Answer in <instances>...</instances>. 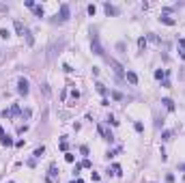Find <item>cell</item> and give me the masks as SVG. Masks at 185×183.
Listing matches in <instances>:
<instances>
[{
	"mask_svg": "<svg viewBox=\"0 0 185 183\" xmlns=\"http://www.w3.org/2000/svg\"><path fill=\"white\" fill-rule=\"evenodd\" d=\"M90 50H92V54H97V56H106L103 45H101V41H99V35H97L95 30H90Z\"/></svg>",
	"mask_w": 185,
	"mask_h": 183,
	"instance_id": "6da1fadb",
	"label": "cell"
},
{
	"mask_svg": "<svg viewBox=\"0 0 185 183\" xmlns=\"http://www.w3.org/2000/svg\"><path fill=\"white\" fill-rule=\"evenodd\" d=\"M65 43H67L65 39H61V41H54L52 45L47 47V60H54V58H56L58 54H61L63 50H65Z\"/></svg>",
	"mask_w": 185,
	"mask_h": 183,
	"instance_id": "7a4b0ae2",
	"label": "cell"
},
{
	"mask_svg": "<svg viewBox=\"0 0 185 183\" xmlns=\"http://www.w3.org/2000/svg\"><path fill=\"white\" fill-rule=\"evenodd\" d=\"M97 131H99V136H101V138H103L106 142H110V145L114 142V136H112V131L108 129L106 125H97Z\"/></svg>",
	"mask_w": 185,
	"mask_h": 183,
	"instance_id": "3957f363",
	"label": "cell"
},
{
	"mask_svg": "<svg viewBox=\"0 0 185 183\" xmlns=\"http://www.w3.org/2000/svg\"><path fill=\"white\" fill-rule=\"evenodd\" d=\"M69 13H71V11H69V4H61V17L56 15L52 22H54V24H56V22H61V24H63V22L69 20Z\"/></svg>",
	"mask_w": 185,
	"mask_h": 183,
	"instance_id": "277c9868",
	"label": "cell"
},
{
	"mask_svg": "<svg viewBox=\"0 0 185 183\" xmlns=\"http://www.w3.org/2000/svg\"><path fill=\"white\" fill-rule=\"evenodd\" d=\"M108 65H110V67L114 69V73H116L118 78H121V75H125V69H123V65L118 63V60H114V58H108Z\"/></svg>",
	"mask_w": 185,
	"mask_h": 183,
	"instance_id": "5b68a950",
	"label": "cell"
},
{
	"mask_svg": "<svg viewBox=\"0 0 185 183\" xmlns=\"http://www.w3.org/2000/svg\"><path fill=\"white\" fill-rule=\"evenodd\" d=\"M28 91H30V84H28V80L19 78V80H17V93H19V95H28Z\"/></svg>",
	"mask_w": 185,
	"mask_h": 183,
	"instance_id": "8992f818",
	"label": "cell"
},
{
	"mask_svg": "<svg viewBox=\"0 0 185 183\" xmlns=\"http://www.w3.org/2000/svg\"><path fill=\"white\" fill-rule=\"evenodd\" d=\"M13 26H15V32H17V35H22V37L28 32V28L24 26V22H19V20H15V22H13Z\"/></svg>",
	"mask_w": 185,
	"mask_h": 183,
	"instance_id": "52a82bcc",
	"label": "cell"
},
{
	"mask_svg": "<svg viewBox=\"0 0 185 183\" xmlns=\"http://www.w3.org/2000/svg\"><path fill=\"white\" fill-rule=\"evenodd\" d=\"M103 11H106L108 15H118V9H116V7H112L110 2H106V4H103Z\"/></svg>",
	"mask_w": 185,
	"mask_h": 183,
	"instance_id": "ba28073f",
	"label": "cell"
},
{
	"mask_svg": "<svg viewBox=\"0 0 185 183\" xmlns=\"http://www.w3.org/2000/svg\"><path fill=\"white\" fill-rule=\"evenodd\" d=\"M125 78H127V82H129V84H138V75H136L134 73V71H127V73H125Z\"/></svg>",
	"mask_w": 185,
	"mask_h": 183,
	"instance_id": "9c48e42d",
	"label": "cell"
},
{
	"mask_svg": "<svg viewBox=\"0 0 185 183\" xmlns=\"http://www.w3.org/2000/svg\"><path fill=\"white\" fill-rule=\"evenodd\" d=\"M159 22H161V24H166V26H175V24H177V22L170 17V15H161V17H159Z\"/></svg>",
	"mask_w": 185,
	"mask_h": 183,
	"instance_id": "30bf717a",
	"label": "cell"
},
{
	"mask_svg": "<svg viewBox=\"0 0 185 183\" xmlns=\"http://www.w3.org/2000/svg\"><path fill=\"white\" fill-rule=\"evenodd\" d=\"M161 103H164V106H166V110H168V112H172V110H175V101H172V99H161Z\"/></svg>",
	"mask_w": 185,
	"mask_h": 183,
	"instance_id": "8fae6325",
	"label": "cell"
},
{
	"mask_svg": "<svg viewBox=\"0 0 185 183\" xmlns=\"http://www.w3.org/2000/svg\"><path fill=\"white\" fill-rule=\"evenodd\" d=\"M41 93L45 97H52V91H50V84H41Z\"/></svg>",
	"mask_w": 185,
	"mask_h": 183,
	"instance_id": "7c38bea8",
	"label": "cell"
},
{
	"mask_svg": "<svg viewBox=\"0 0 185 183\" xmlns=\"http://www.w3.org/2000/svg\"><path fill=\"white\" fill-rule=\"evenodd\" d=\"M0 142H2V145H4V147H11V145H13V140H11V138H9L7 134H4L2 138H0Z\"/></svg>",
	"mask_w": 185,
	"mask_h": 183,
	"instance_id": "4fadbf2b",
	"label": "cell"
},
{
	"mask_svg": "<svg viewBox=\"0 0 185 183\" xmlns=\"http://www.w3.org/2000/svg\"><path fill=\"white\" fill-rule=\"evenodd\" d=\"M9 112H11V116H15V114H22V110H19V106H17V103H13Z\"/></svg>",
	"mask_w": 185,
	"mask_h": 183,
	"instance_id": "5bb4252c",
	"label": "cell"
},
{
	"mask_svg": "<svg viewBox=\"0 0 185 183\" xmlns=\"http://www.w3.org/2000/svg\"><path fill=\"white\" fill-rule=\"evenodd\" d=\"M110 95H112V99H116V101H123V99H125V97H123V93H118V91H112Z\"/></svg>",
	"mask_w": 185,
	"mask_h": 183,
	"instance_id": "9a60e30c",
	"label": "cell"
},
{
	"mask_svg": "<svg viewBox=\"0 0 185 183\" xmlns=\"http://www.w3.org/2000/svg\"><path fill=\"white\" fill-rule=\"evenodd\" d=\"M95 86H97V91H99V93H101V95H108V88H106V86H103V84H101V82H97V84H95Z\"/></svg>",
	"mask_w": 185,
	"mask_h": 183,
	"instance_id": "2e32d148",
	"label": "cell"
},
{
	"mask_svg": "<svg viewBox=\"0 0 185 183\" xmlns=\"http://www.w3.org/2000/svg\"><path fill=\"white\" fill-rule=\"evenodd\" d=\"M146 39H149V41H151V43H161V39H159V37H157V35H153V32H151V35H149V37H146Z\"/></svg>",
	"mask_w": 185,
	"mask_h": 183,
	"instance_id": "e0dca14e",
	"label": "cell"
},
{
	"mask_svg": "<svg viewBox=\"0 0 185 183\" xmlns=\"http://www.w3.org/2000/svg\"><path fill=\"white\" fill-rule=\"evenodd\" d=\"M52 177H58V168H56V164H52L50 166V179Z\"/></svg>",
	"mask_w": 185,
	"mask_h": 183,
	"instance_id": "ac0fdd59",
	"label": "cell"
},
{
	"mask_svg": "<svg viewBox=\"0 0 185 183\" xmlns=\"http://www.w3.org/2000/svg\"><path fill=\"white\" fill-rule=\"evenodd\" d=\"M112 175H116V177H121L123 173H121V166H118V164H114L112 166Z\"/></svg>",
	"mask_w": 185,
	"mask_h": 183,
	"instance_id": "d6986e66",
	"label": "cell"
},
{
	"mask_svg": "<svg viewBox=\"0 0 185 183\" xmlns=\"http://www.w3.org/2000/svg\"><path fill=\"white\" fill-rule=\"evenodd\" d=\"M166 75H168V71H161V69L155 71V78H157V80H161V78H166Z\"/></svg>",
	"mask_w": 185,
	"mask_h": 183,
	"instance_id": "ffe728a7",
	"label": "cell"
},
{
	"mask_svg": "<svg viewBox=\"0 0 185 183\" xmlns=\"http://www.w3.org/2000/svg\"><path fill=\"white\" fill-rule=\"evenodd\" d=\"M161 140H164V142L172 140V131H164V134H161Z\"/></svg>",
	"mask_w": 185,
	"mask_h": 183,
	"instance_id": "44dd1931",
	"label": "cell"
},
{
	"mask_svg": "<svg viewBox=\"0 0 185 183\" xmlns=\"http://www.w3.org/2000/svg\"><path fill=\"white\" fill-rule=\"evenodd\" d=\"M138 47H140V50H146V39H144V37L138 39Z\"/></svg>",
	"mask_w": 185,
	"mask_h": 183,
	"instance_id": "7402d4cb",
	"label": "cell"
},
{
	"mask_svg": "<svg viewBox=\"0 0 185 183\" xmlns=\"http://www.w3.org/2000/svg\"><path fill=\"white\" fill-rule=\"evenodd\" d=\"M32 11H35V15H37V17H43V7H35Z\"/></svg>",
	"mask_w": 185,
	"mask_h": 183,
	"instance_id": "603a6c76",
	"label": "cell"
},
{
	"mask_svg": "<svg viewBox=\"0 0 185 183\" xmlns=\"http://www.w3.org/2000/svg\"><path fill=\"white\" fill-rule=\"evenodd\" d=\"M106 121H108V123H110V125H114V127H116V125H118V121H116V119H114V116H112V114H110V116H108V119H106Z\"/></svg>",
	"mask_w": 185,
	"mask_h": 183,
	"instance_id": "cb8c5ba5",
	"label": "cell"
},
{
	"mask_svg": "<svg viewBox=\"0 0 185 183\" xmlns=\"http://www.w3.org/2000/svg\"><path fill=\"white\" fill-rule=\"evenodd\" d=\"M43 153H45V147H39V149H37V151H35V157H41Z\"/></svg>",
	"mask_w": 185,
	"mask_h": 183,
	"instance_id": "d4e9b609",
	"label": "cell"
},
{
	"mask_svg": "<svg viewBox=\"0 0 185 183\" xmlns=\"http://www.w3.org/2000/svg\"><path fill=\"white\" fill-rule=\"evenodd\" d=\"M0 37H2V39H9V37H11V32H9L7 28H2V30H0Z\"/></svg>",
	"mask_w": 185,
	"mask_h": 183,
	"instance_id": "484cf974",
	"label": "cell"
},
{
	"mask_svg": "<svg viewBox=\"0 0 185 183\" xmlns=\"http://www.w3.org/2000/svg\"><path fill=\"white\" fill-rule=\"evenodd\" d=\"M65 159H67V162H69V164H73V162H75V157H73V155H71V153H65Z\"/></svg>",
	"mask_w": 185,
	"mask_h": 183,
	"instance_id": "4316f807",
	"label": "cell"
},
{
	"mask_svg": "<svg viewBox=\"0 0 185 183\" xmlns=\"http://www.w3.org/2000/svg\"><path fill=\"white\" fill-rule=\"evenodd\" d=\"M26 41H28V45H32V43H35V39H32V35H30V30L26 32Z\"/></svg>",
	"mask_w": 185,
	"mask_h": 183,
	"instance_id": "83f0119b",
	"label": "cell"
},
{
	"mask_svg": "<svg viewBox=\"0 0 185 183\" xmlns=\"http://www.w3.org/2000/svg\"><path fill=\"white\" fill-rule=\"evenodd\" d=\"M24 4H26V7H28V9H35V7H37V4L32 2V0H24Z\"/></svg>",
	"mask_w": 185,
	"mask_h": 183,
	"instance_id": "f1b7e54d",
	"label": "cell"
},
{
	"mask_svg": "<svg viewBox=\"0 0 185 183\" xmlns=\"http://www.w3.org/2000/svg\"><path fill=\"white\" fill-rule=\"evenodd\" d=\"M166 181H168V183H175V175L168 173V175H166Z\"/></svg>",
	"mask_w": 185,
	"mask_h": 183,
	"instance_id": "f546056e",
	"label": "cell"
},
{
	"mask_svg": "<svg viewBox=\"0 0 185 183\" xmlns=\"http://www.w3.org/2000/svg\"><path fill=\"white\" fill-rule=\"evenodd\" d=\"M161 86H164V88H170V80H168V78H164V82H161Z\"/></svg>",
	"mask_w": 185,
	"mask_h": 183,
	"instance_id": "4dcf8cb0",
	"label": "cell"
},
{
	"mask_svg": "<svg viewBox=\"0 0 185 183\" xmlns=\"http://www.w3.org/2000/svg\"><path fill=\"white\" fill-rule=\"evenodd\" d=\"M67 147H69L67 140H61V151H67Z\"/></svg>",
	"mask_w": 185,
	"mask_h": 183,
	"instance_id": "1f68e13d",
	"label": "cell"
},
{
	"mask_svg": "<svg viewBox=\"0 0 185 183\" xmlns=\"http://www.w3.org/2000/svg\"><path fill=\"white\" fill-rule=\"evenodd\" d=\"M90 166H92L90 159H84V162H82V168H90Z\"/></svg>",
	"mask_w": 185,
	"mask_h": 183,
	"instance_id": "d6a6232c",
	"label": "cell"
},
{
	"mask_svg": "<svg viewBox=\"0 0 185 183\" xmlns=\"http://www.w3.org/2000/svg\"><path fill=\"white\" fill-rule=\"evenodd\" d=\"M30 114H32L30 110H24V112H22V116H24V119H30Z\"/></svg>",
	"mask_w": 185,
	"mask_h": 183,
	"instance_id": "836d02e7",
	"label": "cell"
},
{
	"mask_svg": "<svg viewBox=\"0 0 185 183\" xmlns=\"http://www.w3.org/2000/svg\"><path fill=\"white\" fill-rule=\"evenodd\" d=\"M80 153H82V155H88V147H80Z\"/></svg>",
	"mask_w": 185,
	"mask_h": 183,
	"instance_id": "e575fe53",
	"label": "cell"
},
{
	"mask_svg": "<svg viewBox=\"0 0 185 183\" xmlns=\"http://www.w3.org/2000/svg\"><path fill=\"white\" fill-rule=\"evenodd\" d=\"M179 47H181L183 52H185V39H179Z\"/></svg>",
	"mask_w": 185,
	"mask_h": 183,
	"instance_id": "d590c367",
	"label": "cell"
},
{
	"mask_svg": "<svg viewBox=\"0 0 185 183\" xmlns=\"http://www.w3.org/2000/svg\"><path fill=\"white\" fill-rule=\"evenodd\" d=\"M95 11H97L95 4H90V7H88V15H95Z\"/></svg>",
	"mask_w": 185,
	"mask_h": 183,
	"instance_id": "8d00e7d4",
	"label": "cell"
},
{
	"mask_svg": "<svg viewBox=\"0 0 185 183\" xmlns=\"http://www.w3.org/2000/svg\"><path fill=\"white\" fill-rule=\"evenodd\" d=\"M4 136V129H2V127H0V138H2Z\"/></svg>",
	"mask_w": 185,
	"mask_h": 183,
	"instance_id": "74e56055",
	"label": "cell"
},
{
	"mask_svg": "<svg viewBox=\"0 0 185 183\" xmlns=\"http://www.w3.org/2000/svg\"><path fill=\"white\" fill-rule=\"evenodd\" d=\"M179 170H185V164H181V166H179Z\"/></svg>",
	"mask_w": 185,
	"mask_h": 183,
	"instance_id": "f35d334b",
	"label": "cell"
},
{
	"mask_svg": "<svg viewBox=\"0 0 185 183\" xmlns=\"http://www.w3.org/2000/svg\"><path fill=\"white\" fill-rule=\"evenodd\" d=\"M179 54H181V58H183V60H185V52H179Z\"/></svg>",
	"mask_w": 185,
	"mask_h": 183,
	"instance_id": "ab89813d",
	"label": "cell"
},
{
	"mask_svg": "<svg viewBox=\"0 0 185 183\" xmlns=\"http://www.w3.org/2000/svg\"><path fill=\"white\" fill-rule=\"evenodd\" d=\"M71 183H84V181H82V179H78V181H71Z\"/></svg>",
	"mask_w": 185,
	"mask_h": 183,
	"instance_id": "60d3db41",
	"label": "cell"
},
{
	"mask_svg": "<svg viewBox=\"0 0 185 183\" xmlns=\"http://www.w3.org/2000/svg\"><path fill=\"white\" fill-rule=\"evenodd\" d=\"M0 56H2V50H0Z\"/></svg>",
	"mask_w": 185,
	"mask_h": 183,
	"instance_id": "b9f144b4",
	"label": "cell"
}]
</instances>
